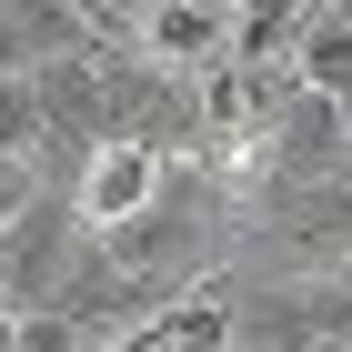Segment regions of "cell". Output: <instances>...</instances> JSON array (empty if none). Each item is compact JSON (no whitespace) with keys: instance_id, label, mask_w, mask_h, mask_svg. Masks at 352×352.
Returning a JSON list of instances; mask_svg holds the SVG:
<instances>
[{"instance_id":"ba28073f","label":"cell","mask_w":352,"mask_h":352,"mask_svg":"<svg viewBox=\"0 0 352 352\" xmlns=\"http://www.w3.org/2000/svg\"><path fill=\"white\" fill-rule=\"evenodd\" d=\"M30 191H41V171H30V162H0V221H10V212H21V201H30Z\"/></svg>"},{"instance_id":"9c48e42d","label":"cell","mask_w":352,"mask_h":352,"mask_svg":"<svg viewBox=\"0 0 352 352\" xmlns=\"http://www.w3.org/2000/svg\"><path fill=\"white\" fill-rule=\"evenodd\" d=\"M342 182H352V101H342Z\"/></svg>"},{"instance_id":"5b68a950","label":"cell","mask_w":352,"mask_h":352,"mask_svg":"<svg viewBox=\"0 0 352 352\" xmlns=\"http://www.w3.org/2000/svg\"><path fill=\"white\" fill-rule=\"evenodd\" d=\"M292 81L322 101H352V0H312V21L292 41Z\"/></svg>"},{"instance_id":"7a4b0ae2","label":"cell","mask_w":352,"mask_h":352,"mask_svg":"<svg viewBox=\"0 0 352 352\" xmlns=\"http://www.w3.org/2000/svg\"><path fill=\"white\" fill-rule=\"evenodd\" d=\"M121 51L171 71V81H212L232 60V0H131L121 10Z\"/></svg>"},{"instance_id":"277c9868","label":"cell","mask_w":352,"mask_h":352,"mask_svg":"<svg viewBox=\"0 0 352 352\" xmlns=\"http://www.w3.org/2000/svg\"><path fill=\"white\" fill-rule=\"evenodd\" d=\"M162 151H141V141H91V162L71 171V212H81V232H121V221L162 191Z\"/></svg>"},{"instance_id":"6da1fadb","label":"cell","mask_w":352,"mask_h":352,"mask_svg":"<svg viewBox=\"0 0 352 352\" xmlns=\"http://www.w3.org/2000/svg\"><path fill=\"white\" fill-rule=\"evenodd\" d=\"M232 302V352H322L352 342V262L342 272H282L262 292H221Z\"/></svg>"},{"instance_id":"3957f363","label":"cell","mask_w":352,"mask_h":352,"mask_svg":"<svg viewBox=\"0 0 352 352\" xmlns=\"http://www.w3.org/2000/svg\"><path fill=\"white\" fill-rule=\"evenodd\" d=\"M91 232H81V212H71V191H30L21 212L0 221V302H10V312H41V302H51V282L60 272H71V252H81Z\"/></svg>"},{"instance_id":"8992f818","label":"cell","mask_w":352,"mask_h":352,"mask_svg":"<svg viewBox=\"0 0 352 352\" xmlns=\"http://www.w3.org/2000/svg\"><path fill=\"white\" fill-rule=\"evenodd\" d=\"M0 162H41V101H30V71L0 81Z\"/></svg>"},{"instance_id":"30bf717a","label":"cell","mask_w":352,"mask_h":352,"mask_svg":"<svg viewBox=\"0 0 352 352\" xmlns=\"http://www.w3.org/2000/svg\"><path fill=\"white\" fill-rule=\"evenodd\" d=\"M322 352H352V342H322Z\"/></svg>"},{"instance_id":"52a82bcc","label":"cell","mask_w":352,"mask_h":352,"mask_svg":"<svg viewBox=\"0 0 352 352\" xmlns=\"http://www.w3.org/2000/svg\"><path fill=\"white\" fill-rule=\"evenodd\" d=\"M10 352H101L81 322H60V312H21V342Z\"/></svg>"}]
</instances>
